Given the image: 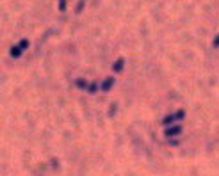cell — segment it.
<instances>
[{
    "mask_svg": "<svg viewBox=\"0 0 219 176\" xmlns=\"http://www.w3.org/2000/svg\"><path fill=\"white\" fill-rule=\"evenodd\" d=\"M182 116H185V112H184V110H178L177 114H173V116H168V118H166L162 123H164V125H168V123H173L175 119H182Z\"/></svg>",
    "mask_w": 219,
    "mask_h": 176,
    "instance_id": "cell-1",
    "label": "cell"
},
{
    "mask_svg": "<svg viewBox=\"0 0 219 176\" xmlns=\"http://www.w3.org/2000/svg\"><path fill=\"white\" fill-rule=\"evenodd\" d=\"M180 132H182V128H180V126H173V128H168V130H166V135H168V137H171V135H178Z\"/></svg>",
    "mask_w": 219,
    "mask_h": 176,
    "instance_id": "cell-2",
    "label": "cell"
},
{
    "mask_svg": "<svg viewBox=\"0 0 219 176\" xmlns=\"http://www.w3.org/2000/svg\"><path fill=\"white\" fill-rule=\"evenodd\" d=\"M112 84H114V77H109V78H107V80L102 84V89H103V91H109Z\"/></svg>",
    "mask_w": 219,
    "mask_h": 176,
    "instance_id": "cell-3",
    "label": "cell"
},
{
    "mask_svg": "<svg viewBox=\"0 0 219 176\" xmlns=\"http://www.w3.org/2000/svg\"><path fill=\"white\" fill-rule=\"evenodd\" d=\"M21 52H23V50H21L18 45H16L14 48H11V55H12V57H20V55H21Z\"/></svg>",
    "mask_w": 219,
    "mask_h": 176,
    "instance_id": "cell-4",
    "label": "cell"
},
{
    "mask_svg": "<svg viewBox=\"0 0 219 176\" xmlns=\"http://www.w3.org/2000/svg\"><path fill=\"white\" fill-rule=\"evenodd\" d=\"M18 46H20V48H21V50H25V48H27V46H29V39H21V41H20V43H18Z\"/></svg>",
    "mask_w": 219,
    "mask_h": 176,
    "instance_id": "cell-5",
    "label": "cell"
},
{
    "mask_svg": "<svg viewBox=\"0 0 219 176\" xmlns=\"http://www.w3.org/2000/svg\"><path fill=\"white\" fill-rule=\"evenodd\" d=\"M121 66H123V59H119V61H118V64L114 66V69H116V71H119V69H121Z\"/></svg>",
    "mask_w": 219,
    "mask_h": 176,
    "instance_id": "cell-6",
    "label": "cell"
},
{
    "mask_svg": "<svg viewBox=\"0 0 219 176\" xmlns=\"http://www.w3.org/2000/svg\"><path fill=\"white\" fill-rule=\"evenodd\" d=\"M59 7H61V11H64V9H66V0H61V4H59Z\"/></svg>",
    "mask_w": 219,
    "mask_h": 176,
    "instance_id": "cell-7",
    "label": "cell"
},
{
    "mask_svg": "<svg viewBox=\"0 0 219 176\" xmlns=\"http://www.w3.org/2000/svg\"><path fill=\"white\" fill-rule=\"evenodd\" d=\"M214 45H216V46H219V37L216 39V41H214Z\"/></svg>",
    "mask_w": 219,
    "mask_h": 176,
    "instance_id": "cell-8",
    "label": "cell"
}]
</instances>
